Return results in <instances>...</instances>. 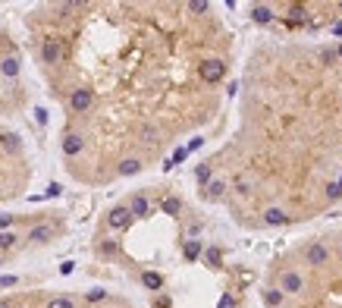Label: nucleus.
<instances>
[{
    "mask_svg": "<svg viewBox=\"0 0 342 308\" xmlns=\"http://www.w3.org/2000/svg\"><path fill=\"white\" fill-rule=\"evenodd\" d=\"M63 53H66V47H63V38H47L44 44H41V60L44 63H60L63 60Z\"/></svg>",
    "mask_w": 342,
    "mask_h": 308,
    "instance_id": "1",
    "label": "nucleus"
},
{
    "mask_svg": "<svg viewBox=\"0 0 342 308\" xmlns=\"http://www.w3.org/2000/svg\"><path fill=\"white\" fill-rule=\"evenodd\" d=\"M91 104H95V95H91V88H73V95H69V107H73L76 114H85V110H91Z\"/></svg>",
    "mask_w": 342,
    "mask_h": 308,
    "instance_id": "2",
    "label": "nucleus"
},
{
    "mask_svg": "<svg viewBox=\"0 0 342 308\" xmlns=\"http://www.w3.org/2000/svg\"><path fill=\"white\" fill-rule=\"evenodd\" d=\"M82 148H85V138H82L79 132L63 135V154H66V157H79V154H82Z\"/></svg>",
    "mask_w": 342,
    "mask_h": 308,
    "instance_id": "3",
    "label": "nucleus"
},
{
    "mask_svg": "<svg viewBox=\"0 0 342 308\" xmlns=\"http://www.w3.org/2000/svg\"><path fill=\"white\" fill-rule=\"evenodd\" d=\"M129 208H113L110 211V217H107V223H110L113 230H126V227H129Z\"/></svg>",
    "mask_w": 342,
    "mask_h": 308,
    "instance_id": "4",
    "label": "nucleus"
},
{
    "mask_svg": "<svg viewBox=\"0 0 342 308\" xmlns=\"http://www.w3.org/2000/svg\"><path fill=\"white\" fill-rule=\"evenodd\" d=\"M129 214H132V217H148V214H151L148 198H145V195H132V198H129Z\"/></svg>",
    "mask_w": 342,
    "mask_h": 308,
    "instance_id": "5",
    "label": "nucleus"
},
{
    "mask_svg": "<svg viewBox=\"0 0 342 308\" xmlns=\"http://www.w3.org/2000/svg\"><path fill=\"white\" fill-rule=\"evenodd\" d=\"M141 160L138 157H126V160H119V167H116V173L119 176H135V173H141Z\"/></svg>",
    "mask_w": 342,
    "mask_h": 308,
    "instance_id": "6",
    "label": "nucleus"
},
{
    "mask_svg": "<svg viewBox=\"0 0 342 308\" xmlns=\"http://www.w3.org/2000/svg\"><path fill=\"white\" fill-rule=\"evenodd\" d=\"M28 239H32V242H47V239H53V227H50V223L32 227V230H28Z\"/></svg>",
    "mask_w": 342,
    "mask_h": 308,
    "instance_id": "7",
    "label": "nucleus"
},
{
    "mask_svg": "<svg viewBox=\"0 0 342 308\" xmlns=\"http://www.w3.org/2000/svg\"><path fill=\"white\" fill-rule=\"evenodd\" d=\"M251 19H255L258 25H267V22H273V10H270L267 4H258V7H251Z\"/></svg>",
    "mask_w": 342,
    "mask_h": 308,
    "instance_id": "8",
    "label": "nucleus"
},
{
    "mask_svg": "<svg viewBox=\"0 0 342 308\" xmlns=\"http://www.w3.org/2000/svg\"><path fill=\"white\" fill-rule=\"evenodd\" d=\"M0 148H4L7 154H19L22 151V142H19V135L7 132V135H0Z\"/></svg>",
    "mask_w": 342,
    "mask_h": 308,
    "instance_id": "9",
    "label": "nucleus"
},
{
    "mask_svg": "<svg viewBox=\"0 0 342 308\" xmlns=\"http://www.w3.org/2000/svg\"><path fill=\"white\" fill-rule=\"evenodd\" d=\"M0 72H4V79H16V76H19V60H16V57H4Z\"/></svg>",
    "mask_w": 342,
    "mask_h": 308,
    "instance_id": "10",
    "label": "nucleus"
},
{
    "mask_svg": "<svg viewBox=\"0 0 342 308\" xmlns=\"http://www.w3.org/2000/svg\"><path fill=\"white\" fill-rule=\"evenodd\" d=\"M141 283H145L148 289H160V286H164V277L154 274V270H145V274H141Z\"/></svg>",
    "mask_w": 342,
    "mask_h": 308,
    "instance_id": "11",
    "label": "nucleus"
},
{
    "mask_svg": "<svg viewBox=\"0 0 342 308\" xmlns=\"http://www.w3.org/2000/svg\"><path fill=\"white\" fill-rule=\"evenodd\" d=\"M201 248H204V245L198 242V239H189V242H185V248H182V255H185L189 261H195L198 255H201Z\"/></svg>",
    "mask_w": 342,
    "mask_h": 308,
    "instance_id": "12",
    "label": "nucleus"
},
{
    "mask_svg": "<svg viewBox=\"0 0 342 308\" xmlns=\"http://www.w3.org/2000/svg\"><path fill=\"white\" fill-rule=\"evenodd\" d=\"M47 308H76V302L69 299V296H57V299H50Z\"/></svg>",
    "mask_w": 342,
    "mask_h": 308,
    "instance_id": "13",
    "label": "nucleus"
},
{
    "mask_svg": "<svg viewBox=\"0 0 342 308\" xmlns=\"http://www.w3.org/2000/svg\"><path fill=\"white\" fill-rule=\"evenodd\" d=\"M13 245H16V233H10V230L0 233V248H13Z\"/></svg>",
    "mask_w": 342,
    "mask_h": 308,
    "instance_id": "14",
    "label": "nucleus"
},
{
    "mask_svg": "<svg viewBox=\"0 0 342 308\" xmlns=\"http://www.w3.org/2000/svg\"><path fill=\"white\" fill-rule=\"evenodd\" d=\"M160 208H164L167 214H176L179 211V202H176V198H164V205H160Z\"/></svg>",
    "mask_w": 342,
    "mask_h": 308,
    "instance_id": "15",
    "label": "nucleus"
},
{
    "mask_svg": "<svg viewBox=\"0 0 342 308\" xmlns=\"http://www.w3.org/2000/svg\"><path fill=\"white\" fill-rule=\"evenodd\" d=\"M19 283V277H13V274H0V289L4 286H16Z\"/></svg>",
    "mask_w": 342,
    "mask_h": 308,
    "instance_id": "16",
    "label": "nucleus"
},
{
    "mask_svg": "<svg viewBox=\"0 0 342 308\" xmlns=\"http://www.w3.org/2000/svg\"><path fill=\"white\" fill-rule=\"evenodd\" d=\"M101 299H107L104 289H91V293H88V302H101Z\"/></svg>",
    "mask_w": 342,
    "mask_h": 308,
    "instance_id": "17",
    "label": "nucleus"
},
{
    "mask_svg": "<svg viewBox=\"0 0 342 308\" xmlns=\"http://www.w3.org/2000/svg\"><path fill=\"white\" fill-rule=\"evenodd\" d=\"M10 223H13V214H0V233H7Z\"/></svg>",
    "mask_w": 342,
    "mask_h": 308,
    "instance_id": "18",
    "label": "nucleus"
},
{
    "mask_svg": "<svg viewBox=\"0 0 342 308\" xmlns=\"http://www.w3.org/2000/svg\"><path fill=\"white\" fill-rule=\"evenodd\" d=\"M217 308H236V299H232V296H223V299L217 302Z\"/></svg>",
    "mask_w": 342,
    "mask_h": 308,
    "instance_id": "19",
    "label": "nucleus"
},
{
    "mask_svg": "<svg viewBox=\"0 0 342 308\" xmlns=\"http://www.w3.org/2000/svg\"><path fill=\"white\" fill-rule=\"evenodd\" d=\"M60 192H63V186H57V183H50V186H47V198H57Z\"/></svg>",
    "mask_w": 342,
    "mask_h": 308,
    "instance_id": "20",
    "label": "nucleus"
},
{
    "mask_svg": "<svg viewBox=\"0 0 342 308\" xmlns=\"http://www.w3.org/2000/svg\"><path fill=\"white\" fill-rule=\"evenodd\" d=\"M35 120H38V123H41V126H44V123H47V110H44V107H38V110H35Z\"/></svg>",
    "mask_w": 342,
    "mask_h": 308,
    "instance_id": "21",
    "label": "nucleus"
},
{
    "mask_svg": "<svg viewBox=\"0 0 342 308\" xmlns=\"http://www.w3.org/2000/svg\"><path fill=\"white\" fill-rule=\"evenodd\" d=\"M73 267H76L73 261H66V264H60V274H73Z\"/></svg>",
    "mask_w": 342,
    "mask_h": 308,
    "instance_id": "22",
    "label": "nucleus"
},
{
    "mask_svg": "<svg viewBox=\"0 0 342 308\" xmlns=\"http://www.w3.org/2000/svg\"><path fill=\"white\" fill-rule=\"evenodd\" d=\"M0 308H13V305H10V302H0Z\"/></svg>",
    "mask_w": 342,
    "mask_h": 308,
    "instance_id": "23",
    "label": "nucleus"
},
{
    "mask_svg": "<svg viewBox=\"0 0 342 308\" xmlns=\"http://www.w3.org/2000/svg\"><path fill=\"white\" fill-rule=\"evenodd\" d=\"M0 264H4V258H0Z\"/></svg>",
    "mask_w": 342,
    "mask_h": 308,
    "instance_id": "24",
    "label": "nucleus"
}]
</instances>
